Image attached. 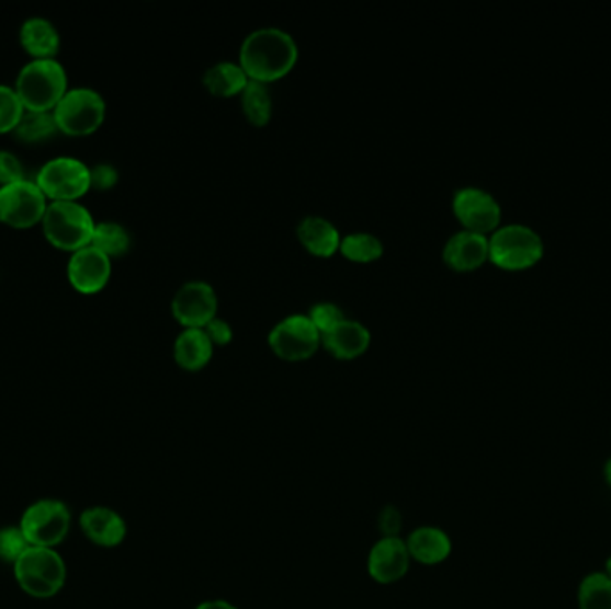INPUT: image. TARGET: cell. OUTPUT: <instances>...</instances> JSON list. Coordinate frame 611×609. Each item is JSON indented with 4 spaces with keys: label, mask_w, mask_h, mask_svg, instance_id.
<instances>
[{
    "label": "cell",
    "mask_w": 611,
    "mask_h": 609,
    "mask_svg": "<svg viewBox=\"0 0 611 609\" xmlns=\"http://www.w3.org/2000/svg\"><path fill=\"white\" fill-rule=\"evenodd\" d=\"M238 58L249 79L269 84L292 72L298 59V45L288 31L265 25L247 34Z\"/></svg>",
    "instance_id": "1"
},
{
    "label": "cell",
    "mask_w": 611,
    "mask_h": 609,
    "mask_svg": "<svg viewBox=\"0 0 611 609\" xmlns=\"http://www.w3.org/2000/svg\"><path fill=\"white\" fill-rule=\"evenodd\" d=\"M15 90L25 110L53 112L68 90L67 70L56 58H33L20 68Z\"/></svg>",
    "instance_id": "2"
},
{
    "label": "cell",
    "mask_w": 611,
    "mask_h": 609,
    "mask_svg": "<svg viewBox=\"0 0 611 609\" xmlns=\"http://www.w3.org/2000/svg\"><path fill=\"white\" fill-rule=\"evenodd\" d=\"M544 240L525 223H505L488 237V260L502 271H525L544 257Z\"/></svg>",
    "instance_id": "3"
},
{
    "label": "cell",
    "mask_w": 611,
    "mask_h": 609,
    "mask_svg": "<svg viewBox=\"0 0 611 609\" xmlns=\"http://www.w3.org/2000/svg\"><path fill=\"white\" fill-rule=\"evenodd\" d=\"M95 223L90 209L78 200H50L42 218L48 242L72 252L92 243Z\"/></svg>",
    "instance_id": "4"
},
{
    "label": "cell",
    "mask_w": 611,
    "mask_h": 609,
    "mask_svg": "<svg viewBox=\"0 0 611 609\" xmlns=\"http://www.w3.org/2000/svg\"><path fill=\"white\" fill-rule=\"evenodd\" d=\"M13 568L20 588L34 599H50L58 595L67 579L64 558L56 549L47 547H31Z\"/></svg>",
    "instance_id": "5"
},
{
    "label": "cell",
    "mask_w": 611,
    "mask_h": 609,
    "mask_svg": "<svg viewBox=\"0 0 611 609\" xmlns=\"http://www.w3.org/2000/svg\"><path fill=\"white\" fill-rule=\"evenodd\" d=\"M53 113L59 131L65 135H90L104 122L106 101L95 88L72 87L59 99Z\"/></svg>",
    "instance_id": "6"
},
{
    "label": "cell",
    "mask_w": 611,
    "mask_h": 609,
    "mask_svg": "<svg viewBox=\"0 0 611 609\" xmlns=\"http://www.w3.org/2000/svg\"><path fill=\"white\" fill-rule=\"evenodd\" d=\"M269 345L284 361H303L317 353L323 334L315 328L308 313L284 314L269 331Z\"/></svg>",
    "instance_id": "7"
},
{
    "label": "cell",
    "mask_w": 611,
    "mask_h": 609,
    "mask_svg": "<svg viewBox=\"0 0 611 609\" xmlns=\"http://www.w3.org/2000/svg\"><path fill=\"white\" fill-rule=\"evenodd\" d=\"M72 515L58 498H42L31 504L20 518V529L33 547L54 549L67 538Z\"/></svg>",
    "instance_id": "8"
},
{
    "label": "cell",
    "mask_w": 611,
    "mask_h": 609,
    "mask_svg": "<svg viewBox=\"0 0 611 609\" xmlns=\"http://www.w3.org/2000/svg\"><path fill=\"white\" fill-rule=\"evenodd\" d=\"M34 183L50 200H76L90 189V166L73 156H56L39 166Z\"/></svg>",
    "instance_id": "9"
},
{
    "label": "cell",
    "mask_w": 611,
    "mask_h": 609,
    "mask_svg": "<svg viewBox=\"0 0 611 609\" xmlns=\"http://www.w3.org/2000/svg\"><path fill=\"white\" fill-rule=\"evenodd\" d=\"M47 204L34 181L20 180L0 186V220L11 228H31L42 222Z\"/></svg>",
    "instance_id": "10"
},
{
    "label": "cell",
    "mask_w": 611,
    "mask_h": 609,
    "mask_svg": "<svg viewBox=\"0 0 611 609\" xmlns=\"http://www.w3.org/2000/svg\"><path fill=\"white\" fill-rule=\"evenodd\" d=\"M453 211L463 229L491 234L501 226V204L488 189L479 186L457 188L453 195Z\"/></svg>",
    "instance_id": "11"
},
{
    "label": "cell",
    "mask_w": 611,
    "mask_h": 609,
    "mask_svg": "<svg viewBox=\"0 0 611 609\" xmlns=\"http://www.w3.org/2000/svg\"><path fill=\"white\" fill-rule=\"evenodd\" d=\"M170 308L183 328H204L218 314L217 290L207 280H186L173 294Z\"/></svg>",
    "instance_id": "12"
},
{
    "label": "cell",
    "mask_w": 611,
    "mask_h": 609,
    "mask_svg": "<svg viewBox=\"0 0 611 609\" xmlns=\"http://www.w3.org/2000/svg\"><path fill=\"white\" fill-rule=\"evenodd\" d=\"M411 566L408 547L400 537L380 538L366 558L369 576L377 585H394L405 579Z\"/></svg>",
    "instance_id": "13"
},
{
    "label": "cell",
    "mask_w": 611,
    "mask_h": 609,
    "mask_svg": "<svg viewBox=\"0 0 611 609\" xmlns=\"http://www.w3.org/2000/svg\"><path fill=\"white\" fill-rule=\"evenodd\" d=\"M67 276L70 285L82 294H95L108 285L111 277V257L92 243L72 252L68 260Z\"/></svg>",
    "instance_id": "14"
},
{
    "label": "cell",
    "mask_w": 611,
    "mask_h": 609,
    "mask_svg": "<svg viewBox=\"0 0 611 609\" xmlns=\"http://www.w3.org/2000/svg\"><path fill=\"white\" fill-rule=\"evenodd\" d=\"M442 257L445 265L456 272L476 271L488 262V234L460 229L443 243Z\"/></svg>",
    "instance_id": "15"
},
{
    "label": "cell",
    "mask_w": 611,
    "mask_h": 609,
    "mask_svg": "<svg viewBox=\"0 0 611 609\" xmlns=\"http://www.w3.org/2000/svg\"><path fill=\"white\" fill-rule=\"evenodd\" d=\"M84 537L99 547H118L127 537V524L121 513L106 506L84 509L79 517Z\"/></svg>",
    "instance_id": "16"
},
{
    "label": "cell",
    "mask_w": 611,
    "mask_h": 609,
    "mask_svg": "<svg viewBox=\"0 0 611 609\" xmlns=\"http://www.w3.org/2000/svg\"><path fill=\"white\" fill-rule=\"evenodd\" d=\"M372 334L363 322L346 319L323 333V345L337 359H354L371 347Z\"/></svg>",
    "instance_id": "17"
},
{
    "label": "cell",
    "mask_w": 611,
    "mask_h": 609,
    "mask_svg": "<svg viewBox=\"0 0 611 609\" xmlns=\"http://www.w3.org/2000/svg\"><path fill=\"white\" fill-rule=\"evenodd\" d=\"M411 561L420 565H440L453 552V542L448 532L434 526H420L409 532L405 540Z\"/></svg>",
    "instance_id": "18"
},
{
    "label": "cell",
    "mask_w": 611,
    "mask_h": 609,
    "mask_svg": "<svg viewBox=\"0 0 611 609\" xmlns=\"http://www.w3.org/2000/svg\"><path fill=\"white\" fill-rule=\"evenodd\" d=\"M297 238L312 254L329 257L340 251L342 234L337 226L323 215H306L297 223Z\"/></svg>",
    "instance_id": "19"
},
{
    "label": "cell",
    "mask_w": 611,
    "mask_h": 609,
    "mask_svg": "<svg viewBox=\"0 0 611 609\" xmlns=\"http://www.w3.org/2000/svg\"><path fill=\"white\" fill-rule=\"evenodd\" d=\"M215 344L204 328H183L173 340V359L190 372L201 370L212 361Z\"/></svg>",
    "instance_id": "20"
},
{
    "label": "cell",
    "mask_w": 611,
    "mask_h": 609,
    "mask_svg": "<svg viewBox=\"0 0 611 609\" xmlns=\"http://www.w3.org/2000/svg\"><path fill=\"white\" fill-rule=\"evenodd\" d=\"M20 44L33 58H54L61 45V36L53 20L33 15L20 25Z\"/></svg>",
    "instance_id": "21"
},
{
    "label": "cell",
    "mask_w": 611,
    "mask_h": 609,
    "mask_svg": "<svg viewBox=\"0 0 611 609\" xmlns=\"http://www.w3.org/2000/svg\"><path fill=\"white\" fill-rule=\"evenodd\" d=\"M247 83H249V76L246 70L238 61H231V59H222L212 67H207L203 73L204 88L217 97L240 95Z\"/></svg>",
    "instance_id": "22"
},
{
    "label": "cell",
    "mask_w": 611,
    "mask_h": 609,
    "mask_svg": "<svg viewBox=\"0 0 611 609\" xmlns=\"http://www.w3.org/2000/svg\"><path fill=\"white\" fill-rule=\"evenodd\" d=\"M240 97L241 110H244L247 120L254 126H267L272 118V113H274V99H272L269 84L249 79V83L244 88Z\"/></svg>",
    "instance_id": "23"
},
{
    "label": "cell",
    "mask_w": 611,
    "mask_h": 609,
    "mask_svg": "<svg viewBox=\"0 0 611 609\" xmlns=\"http://www.w3.org/2000/svg\"><path fill=\"white\" fill-rule=\"evenodd\" d=\"M58 131V124H56L53 112L25 110L20 116L15 129L11 133L15 135L16 140L24 141V143H39V141L53 138Z\"/></svg>",
    "instance_id": "24"
},
{
    "label": "cell",
    "mask_w": 611,
    "mask_h": 609,
    "mask_svg": "<svg viewBox=\"0 0 611 609\" xmlns=\"http://www.w3.org/2000/svg\"><path fill=\"white\" fill-rule=\"evenodd\" d=\"M340 252L351 262L371 263L383 256L385 243L374 232L354 231L342 237Z\"/></svg>",
    "instance_id": "25"
},
{
    "label": "cell",
    "mask_w": 611,
    "mask_h": 609,
    "mask_svg": "<svg viewBox=\"0 0 611 609\" xmlns=\"http://www.w3.org/2000/svg\"><path fill=\"white\" fill-rule=\"evenodd\" d=\"M131 238L129 229L124 223L115 222V220H101L95 223L93 229L92 245L101 249L108 256H122L129 251Z\"/></svg>",
    "instance_id": "26"
},
{
    "label": "cell",
    "mask_w": 611,
    "mask_h": 609,
    "mask_svg": "<svg viewBox=\"0 0 611 609\" xmlns=\"http://www.w3.org/2000/svg\"><path fill=\"white\" fill-rule=\"evenodd\" d=\"M579 608L611 609V577L592 574L579 586Z\"/></svg>",
    "instance_id": "27"
},
{
    "label": "cell",
    "mask_w": 611,
    "mask_h": 609,
    "mask_svg": "<svg viewBox=\"0 0 611 609\" xmlns=\"http://www.w3.org/2000/svg\"><path fill=\"white\" fill-rule=\"evenodd\" d=\"M24 112L15 87L0 83V133L13 131Z\"/></svg>",
    "instance_id": "28"
},
{
    "label": "cell",
    "mask_w": 611,
    "mask_h": 609,
    "mask_svg": "<svg viewBox=\"0 0 611 609\" xmlns=\"http://www.w3.org/2000/svg\"><path fill=\"white\" fill-rule=\"evenodd\" d=\"M31 543L25 538L24 531L16 527H2L0 529V560L10 565H15L25 551L31 549Z\"/></svg>",
    "instance_id": "29"
},
{
    "label": "cell",
    "mask_w": 611,
    "mask_h": 609,
    "mask_svg": "<svg viewBox=\"0 0 611 609\" xmlns=\"http://www.w3.org/2000/svg\"><path fill=\"white\" fill-rule=\"evenodd\" d=\"M308 317L314 322L315 328L320 331H328L332 325H337L338 322H342L346 319V311L337 304V302H331V300H317L309 308Z\"/></svg>",
    "instance_id": "30"
},
{
    "label": "cell",
    "mask_w": 611,
    "mask_h": 609,
    "mask_svg": "<svg viewBox=\"0 0 611 609\" xmlns=\"http://www.w3.org/2000/svg\"><path fill=\"white\" fill-rule=\"evenodd\" d=\"M25 180L24 163L20 161L15 152L8 149H0V186L2 184L15 183Z\"/></svg>",
    "instance_id": "31"
},
{
    "label": "cell",
    "mask_w": 611,
    "mask_h": 609,
    "mask_svg": "<svg viewBox=\"0 0 611 609\" xmlns=\"http://www.w3.org/2000/svg\"><path fill=\"white\" fill-rule=\"evenodd\" d=\"M118 183V170L111 163L90 166V188L110 189Z\"/></svg>",
    "instance_id": "32"
},
{
    "label": "cell",
    "mask_w": 611,
    "mask_h": 609,
    "mask_svg": "<svg viewBox=\"0 0 611 609\" xmlns=\"http://www.w3.org/2000/svg\"><path fill=\"white\" fill-rule=\"evenodd\" d=\"M377 526H380V531L383 532V538L399 537L400 529H403V515L395 506H386V508L381 509Z\"/></svg>",
    "instance_id": "33"
},
{
    "label": "cell",
    "mask_w": 611,
    "mask_h": 609,
    "mask_svg": "<svg viewBox=\"0 0 611 609\" xmlns=\"http://www.w3.org/2000/svg\"><path fill=\"white\" fill-rule=\"evenodd\" d=\"M204 331H206L207 336L212 338L215 345H227L231 342L233 336H235L231 324H229L226 319H222L220 314L213 317V319L204 325Z\"/></svg>",
    "instance_id": "34"
},
{
    "label": "cell",
    "mask_w": 611,
    "mask_h": 609,
    "mask_svg": "<svg viewBox=\"0 0 611 609\" xmlns=\"http://www.w3.org/2000/svg\"><path fill=\"white\" fill-rule=\"evenodd\" d=\"M195 609H238L231 602H227V600L222 599H212V600H204L201 605H197Z\"/></svg>",
    "instance_id": "35"
},
{
    "label": "cell",
    "mask_w": 611,
    "mask_h": 609,
    "mask_svg": "<svg viewBox=\"0 0 611 609\" xmlns=\"http://www.w3.org/2000/svg\"><path fill=\"white\" fill-rule=\"evenodd\" d=\"M607 479H608V483L611 484V460L608 461V464H607Z\"/></svg>",
    "instance_id": "36"
},
{
    "label": "cell",
    "mask_w": 611,
    "mask_h": 609,
    "mask_svg": "<svg viewBox=\"0 0 611 609\" xmlns=\"http://www.w3.org/2000/svg\"><path fill=\"white\" fill-rule=\"evenodd\" d=\"M608 576L611 577V558L608 560Z\"/></svg>",
    "instance_id": "37"
}]
</instances>
